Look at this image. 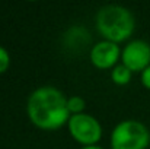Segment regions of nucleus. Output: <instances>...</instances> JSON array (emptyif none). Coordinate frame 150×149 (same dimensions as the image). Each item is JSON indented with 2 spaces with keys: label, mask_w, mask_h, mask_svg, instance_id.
<instances>
[{
  "label": "nucleus",
  "mask_w": 150,
  "mask_h": 149,
  "mask_svg": "<svg viewBox=\"0 0 150 149\" xmlns=\"http://www.w3.org/2000/svg\"><path fill=\"white\" fill-rule=\"evenodd\" d=\"M29 120L42 130H57L69 123L70 111L67 97L54 86H41L35 89L26 102Z\"/></svg>",
  "instance_id": "nucleus-1"
},
{
  "label": "nucleus",
  "mask_w": 150,
  "mask_h": 149,
  "mask_svg": "<svg viewBox=\"0 0 150 149\" xmlns=\"http://www.w3.org/2000/svg\"><path fill=\"white\" fill-rule=\"evenodd\" d=\"M96 29L105 38V41L121 43L131 37L134 32V16L133 13L120 4H106L102 6L95 16Z\"/></svg>",
  "instance_id": "nucleus-2"
},
{
  "label": "nucleus",
  "mask_w": 150,
  "mask_h": 149,
  "mask_svg": "<svg viewBox=\"0 0 150 149\" xmlns=\"http://www.w3.org/2000/svg\"><path fill=\"white\" fill-rule=\"evenodd\" d=\"M149 143V129L137 120H124L118 123L111 133L112 149H146Z\"/></svg>",
  "instance_id": "nucleus-3"
},
{
  "label": "nucleus",
  "mask_w": 150,
  "mask_h": 149,
  "mask_svg": "<svg viewBox=\"0 0 150 149\" xmlns=\"http://www.w3.org/2000/svg\"><path fill=\"white\" fill-rule=\"evenodd\" d=\"M69 132L74 140L83 146L96 145L102 138V127L99 121L91 114H71L67 123Z\"/></svg>",
  "instance_id": "nucleus-4"
},
{
  "label": "nucleus",
  "mask_w": 150,
  "mask_h": 149,
  "mask_svg": "<svg viewBox=\"0 0 150 149\" xmlns=\"http://www.w3.org/2000/svg\"><path fill=\"white\" fill-rule=\"evenodd\" d=\"M121 63L131 72H143L150 66V44L143 40L130 41L121 51Z\"/></svg>",
  "instance_id": "nucleus-5"
},
{
  "label": "nucleus",
  "mask_w": 150,
  "mask_h": 149,
  "mask_svg": "<svg viewBox=\"0 0 150 149\" xmlns=\"http://www.w3.org/2000/svg\"><path fill=\"white\" fill-rule=\"evenodd\" d=\"M120 56H121V51H120L118 44L105 41V40L95 44L91 50V61L98 69L115 67Z\"/></svg>",
  "instance_id": "nucleus-6"
},
{
  "label": "nucleus",
  "mask_w": 150,
  "mask_h": 149,
  "mask_svg": "<svg viewBox=\"0 0 150 149\" xmlns=\"http://www.w3.org/2000/svg\"><path fill=\"white\" fill-rule=\"evenodd\" d=\"M131 70L127 67V66H124L122 63H120V64H117L115 67H112V72H111V79H112V82L115 83V85H127L128 82H130V79H131Z\"/></svg>",
  "instance_id": "nucleus-7"
},
{
  "label": "nucleus",
  "mask_w": 150,
  "mask_h": 149,
  "mask_svg": "<svg viewBox=\"0 0 150 149\" xmlns=\"http://www.w3.org/2000/svg\"><path fill=\"white\" fill-rule=\"evenodd\" d=\"M85 105H86L85 99L79 95H73L67 98V107H69L70 114H82L85 110Z\"/></svg>",
  "instance_id": "nucleus-8"
},
{
  "label": "nucleus",
  "mask_w": 150,
  "mask_h": 149,
  "mask_svg": "<svg viewBox=\"0 0 150 149\" xmlns=\"http://www.w3.org/2000/svg\"><path fill=\"white\" fill-rule=\"evenodd\" d=\"M9 64H10V56H9L7 50L0 46V73L6 72Z\"/></svg>",
  "instance_id": "nucleus-9"
},
{
  "label": "nucleus",
  "mask_w": 150,
  "mask_h": 149,
  "mask_svg": "<svg viewBox=\"0 0 150 149\" xmlns=\"http://www.w3.org/2000/svg\"><path fill=\"white\" fill-rule=\"evenodd\" d=\"M140 79H142V83H143L147 89H150V66H147V67L142 72Z\"/></svg>",
  "instance_id": "nucleus-10"
},
{
  "label": "nucleus",
  "mask_w": 150,
  "mask_h": 149,
  "mask_svg": "<svg viewBox=\"0 0 150 149\" xmlns=\"http://www.w3.org/2000/svg\"><path fill=\"white\" fill-rule=\"evenodd\" d=\"M80 149H103V148H100L98 145H92V146H82Z\"/></svg>",
  "instance_id": "nucleus-11"
}]
</instances>
